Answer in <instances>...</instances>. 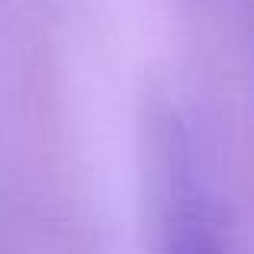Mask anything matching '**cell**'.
<instances>
[{
  "instance_id": "1",
  "label": "cell",
  "mask_w": 254,
  "mask_h": 254,
  "mask_svg": "<svg viewBox=\"0 0 254 254\" xmlns=\"http://www.w3.org/2000/svg\"><path fill=\"white\" fill-rule=\"evenodd\" d=\"M168 254H219V245L212 242L209 229L196 209H177V219L171 225Z\"/></svg>"
}]
</instances>
